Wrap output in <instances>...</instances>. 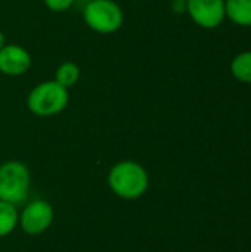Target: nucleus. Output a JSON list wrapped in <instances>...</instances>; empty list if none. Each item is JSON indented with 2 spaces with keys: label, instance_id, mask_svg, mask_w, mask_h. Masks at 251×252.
Listing matches in <instances>:
<instances>
[{
  "label": "nucleus",
  "instance_id": "nucleus-1",
  "mask_svg": "<svg viewBox=\"0 0 251 252\" xmlns=\"http://www.w3.org/2000/svg\"><path fill=\"white\" fill-rule=\"evenodd\" d=\"M108 186L117 196L133 201L142 198L148 190L149 176L139 162L120 161L108 173Z\"/></svg>",
  "mask_w": 251,
  "mask_h": 252
},
{
  "label": "nucleus",
  "instance_id": "nucleus-2",
  "mask_svg": "<svg viewBox=\"0 0 251 252\" xmlns=\"http://www.w3.org/2000/svg\"><path fill=\"white\" fill-rule=\"evenodd\" d=\"M68 100V89L55 80H47L37 84L28 93L27 106L30 112L37 117H52L62 112L67 108Z\"/></svg>",
  "mask_w": 251,
  "mask_h": 252
},
{
  "label": "nucleus",
  "instance_id": "nucleus-3",
  "mask_svg": "<svg viewBox=\"0 0 251 252\" xmlns=\"http://www.w3.org/2000/svg\"><path fill=\"white\" fill-rule=\"evenodd\" d=\"M31 174L21 161H6L0 165V201L21 205L28 196Z\"/></svg>",
  "mask_w": 251,
  "mask_h": 252
},
{
  "label": "nucleus",
  "instance_id": "nucleus-4",
  "mask_svg": "<svg viewBox=\"0 0 251 252\" xmlns=\"http://www.w3.org/2000/svg\"><path fill=\"white\" fill-rule=\"evenodd\" d=\"M83 19L90 30L99 34H112L121 28L124 13L114 0H92L84 6Z\"/></svg>",
  "mask_w": 251,
  "mask_h": 252
},
{
  "label": "nucleus",
  "instance_id": "nucleus-5",
  "mask_svg": "<svg viewBox=\"0 0 251 252\" xmlns=\"http://www.w3.org/2000/svg\"><path fill=\"white\" fill-rule=\"evenodd\" d=\"M55 211L53 207L44 199H36L28 202L19 214L18 224L24 233L37 236L44 233L53 223Z\"/></svg>",
  "mask_w": 251,
  "mask_h": 252
},
{
  "label": "nucleus",
  "instance_id": "nucleus-6",
  "mask_svg": "<svg viewBox=\"0 0 251 252\" xmlns=\"http://www.w3.org/2000/svg\"><path fill=\"white\" fill-rule=\"evenodd\" d=\"M186 12L201 28L212 30L225 19V0H186Z\"/></svg>",
  "mask_w": 251,
  "mask_h": 252
},
{
  "label": "nucleus",
  "instance_id": "nucleus-7",
  "mask_svg": "<svg viewBox=\"0 0 251 252\" xmlns=\"http://www.w3.org/2000/svg\"><path fill=\"white\" fill-rule=\"evenodd\" d=\"M31 66V55L19 44H4L0 49V72L9 77L25 74Z\"/></svg>",
  "mask_w": 251,
  "mask_h": 252
},
{
  "label": "nucleus",
  "instance_id": "nucleus-8",
  "mask_svg": "<svg viewBox=\"0 0 251 252\" xmlns=\"http://www.w3.org/2000/svg\"><path fill=\"white\" fill-rule=\"evenodd\" d=\"M225 15L237 25L251 27V0H225Z\"/></svg>",
  "mask_w": 251,
  "mask_h": 252
},
{
  "label": "nucleus",
  "instance_id": "nucleus-9",
  "mask_svg": "<svg viewBox=\"0 0 251 252\" xmlns=\"http://www.w3.org/2000/svg\"><path fill=\"white\" fill-rule=\"evenodd\" d=\"M18 208L9 202L0 201V238L10 235L18 226Z\"/></svg>",
  "mask_w": 251,
  "mask_h": 252
},
{
  "label": "nucleus",
  "instance_id": "nucleus-10",
  "mask_svg": "<svg viewBox=\"0 0 251 252\" xmlns=\"http://www.w3.org/2000/svg\"><path fill=\"white\" fill-rule=\"evenodd\" d=\"M78 78H80V68L77 63H74L71 61H67L56 68L55 81L59 83L61 86H64L65 89L75 86Z\"/></svg>",
  "mask_w": 251,
  "mask_h": 252
},
{
  "label": "nucleus",
  "instance_id": "nucleus-11",
  "mask_svg": "<svg viewBox=\"0 0 251 252\" xmlns=\"http://www.w3.org/2000/svg\"><path fill=\"white\" fill-rule=\"evenodd\" d=\"M231 71L237 80L251 84V50L243 52L232 59Z\"/></svg>",
  "mask_w": 251,
  "mask_h": 252
},
{
  "label": "nucleus",
  "instance_id": "nucleus-12",
  "mask_svg": "<svg viewBox=\"0 0 251 252\" xmlns=\"http://www.w3.org/2000/svg\"><path fill=\"white\" fill-rule=\"evenodd\" d=\"M46 7L52 12H65L68 10L75 0H43Z\"/></svg>",
  "mask_w": 251,
  "mask_h": 252
},
{
  "label": "nucleus",
  "instance_id": "nucleus-13",
  "mask_svg": "<svg viewBox=\"0 0 251 252\" xmlns=\"http://www.w3.org/2000/svg\"><path fill=\"white\" fill-rule=\"evenodd\" d=\"M172 7H173V10L178 12V13L186 12V0H173Z\"/></svg>",
  "mask_w": 251,
  "mask_h": 252
},
{
  "label": "nucleus",
  "instance_id": "nucleus-14",
  "mask_svg": "<svg viewBox=\"0 0 251 252\" xmlns=\"http://www.w3.org/2000/svg\"><path fill=\"white\" fill-rule=\"evenodd\" d=\"M4 44H6V43H4V34H3V32L0 31V49H1V47H3Z\"/></svg>",
  "mask_w": 251,
  "mask_h": 252
},
{
  "label": "nucleus",
  "instance_id": "nucleus-15",
  "mask_svg": "<svg viewBox=\"0 0 251 252\" xmlns=\"http://www.w3.org/2000/svg\"><path fill=\"white\" fill-rule=\"evenodd\" d=\"M81 1H84V3H87V1H92V0H81Z\"/></svg>",
  "mask_w": 251,
  "mask_h": 252
}]
</instances>
